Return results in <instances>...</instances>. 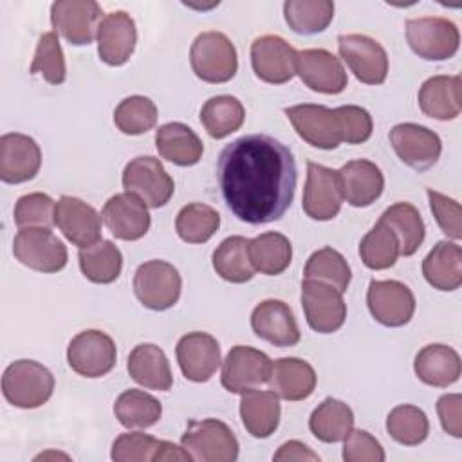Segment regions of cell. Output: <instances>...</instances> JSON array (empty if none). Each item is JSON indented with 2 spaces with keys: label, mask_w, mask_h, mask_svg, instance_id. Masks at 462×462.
<instances>
[{
  "label": "cell",
  "mask_w": 462,
  "mask_h": 462,
  "mask_svg": "<svg viewBox=\"0 0 462 462\" xmlns=\"http://www.w3.org/2000/svg\"><path fill=\"white\" fill-rule=\"evenodd\" d=\"M79 269L92 283H112L119 278L123 269V254L110 240H99L78 253Z\"/></svg>",
  "instance_id": "obj_37"
},
{
  "label": "cell",
  "mask_w": 462,
  "mask_h": 462,
  "mask_svg": "<svg viewBox=\"0 0 462 462\" xmlns=\"http://www.w3.org/2000/svg\"><path fill=\"white\" fill-rule=\"evenodd\" d=\"M217 179L231 213L258 226L285 215L294 199L298 170L283 143L267 134H249L224 146Z\"/></svg>",
  "instance_id": "obj_1"
},
{
  "label": "cell",
  "mask_w": 462,
  "mask_h": 462,
  "mask_svg": "<svg viewBox=\"0 0 462 462\" xmlns=\"http://www.w3.org/2000/svg\"><path fill=\"white\" fill-rule=\"evenodd\" d=\"M341 126V139L348 144H361L370 139L374 130L372 116L357 105H343L336 108Z\"/></svg>",
  "instance_id": "obj_50"
},
{
  "label": "cell",
  "mask_w": 462,
  "mask_h": 462,
  "mask_svg": "<svg viewBox=\"0 0 462 462\" xmlns=\"http://www.w3.org/2000/svg\"><path fill=\"white\" fill-rule=\"evenodd\" d=\"M103 20L101 5L94 0H58L51 5V23L70 45L92 43Z\"/></svg>",
  "instance_id": "obj_13"
},
{
  "label": "cell",
  "mask_w": 462,
  "mask_h": 462,
  "mask_svg": "<svg viewBox=\"0 0 462 462\" xmlns=\"http://www.w3.org/2000/svg\"><path fill=\"white\" fill-rule=\"evenodd\" d=\"M419 106L424 116L451 121L462 110L460 76H431L419 88Z\"/></svg>",
  "instance_id": "obj_29"
},
{
  "label": "cell",
  "mask_w": 462,
  "mask_h": 462,
  "mask_svg": "<svg viewBox=\"0 0 462 462\" xmlns=\"http://www.w3.org/2000/svg\"><path fill=\"white\" fill-rule=\"evenodd\" d=\"M182 375L193 383H206L220 366V345L208 332H188L175 346Z\"/></svg>",
  "instance_id": "obj_24"
},
{
  "label": "cell",
  "mask_w": 462,
  "mask_h": 462,
  "mask_svg": "<svg viewBox=\"0 0 462 462\" xmlns=\"http://www.w3.org/2000/svg\"><path fill=\"white\" fill-rule=\"evenodd\" d=\"M125 191H130L144 200L148 208H162L170 202L175 184L162 162L152 155H139L132 159L121 177Z\"/></svg>",
  "instance_id": "obj_8"
},
{
  "label": "cell",
  "mask_w": 462,
  "mask_h": 462,
  "mask_svg": "<svg viewBox=\"0 0 462 462\" xmlns=\"http://www.w3.org/2000/svg\"><path fill=\"white\" fill-rule=\"evenodd\" d=\"M301 307L309 327L319 334L339 330L346 318L343 292L316 280H305L301 283Z\"/></svg>",
  "instance_id": "obj_12"
},
{
  "label": "cell",
  "mask_w": 462,
  "mask_h": 462,
  "mask_svg": "<svg viewBox=\"0 0 462 462\" xmlns=\"http://www.w3.org/2000/svg\"><path fill=\"white\" fill-rule=\"evenodd\" d=\"M159 155L177 166H193L202 159L204 144L184 123H166L155 130Z\"/></svg>",
  "instance_id": "obj_32"
},
{
  "label": "cell",
  "mask_w": 462,
  "mask_h": 462,
  "mask_svg": "<svg viewBox=\"0 0 462 462\" xmlns=\"http://www.w3.org/2000/svg\"><path fill=\"white\" fill-rule=\"evenodd\" d=\"M189 63L195 76L206 83H226L238 70V56L233 42L218 31L200 32L189 49Z\"/></svg>",
  "instance_id": "obj_3"
},
{
  "label": "cell",
  "mask_w": 462,
  "mask_h": 462,
  "mask_svg": "<svg viewBox=\"0 0 462 462\" xmlns=\"http://www.w3.org/2000/svg\"><path fill=\"white\" fill-rule=\"evenodd\" d=\"M314 368L300 357H280L273 363L269 388L285 401H303L316 388Z\"/></svg>",
  "instance_id": "obj_31"
},
{
  "label": "cell",
  "mask_w": 462,
  "mask_h": 462,
  "mask_svg": "<svg viewBox=\"0 0 462 462\" xmlns=\"http://www.w3.org/2000/svg\"><path fill=\"white\" fill-rule=\"evenodd\" d=\"M249 254L254 271L267 276H276L291 265L292 245L285 235L267 231L249 240Z\"/></svg>",
  "instance_id": "obj_38"
},
{
  "label": "cell",
  "mask_w": 462,
  "mask_h": 462,
  "mask_svg": "<svg viewBox=\"0 0 462 462\" xmlns=\"http://www.w3.org/2000/svg\"><path fill=\"white\" fill-rule=\"evenodd\" d=\"M303 276L305 280L323 282L327 285H332L339 292H345L350 285L352 271L339 251L332 247H321L309 256L303 267Z\"/></svg>",
  "instance_id": "obj_43"
},
{
  "label": "cell",
  "mask_w": 462,
  "mask_h": 462,
  "mask_svg": "<svg viewBox=\"0 0 462 462\" xmlns=\"http://www.w3.org/2000/svg\"><path fill=\"white\" fill-rule=\"evenodd\" d=\"M220 227V215L215 208L191 202L180 208L175 218V229L180 240L188 244H204L208 242Z\"/></svg>",
  "instance_id": "obj_42"
},
{
  "label": "cell",
  "mask_w": 462,
  "mask_h": 462,
  "mask_svg": "<svg viewBox=\"0 0 462 462\" xmlns=\"http://www.w3.org/2000/svg\"><path fill=\"white\" fill-rule=\"evenodd\" d=\"M157 123V106L146 96L125 97L114 110V125L126 135H141Z\"/></svg>",
  "instance_id": "obj_46"
},
{
  "label": "cell",
  "mask_w": 462,
  "mask_h": 462,
  "mask_svg": "<svg viewBox=\"0 0 462 462\" xmlns=\"http://www.w3.org/2000/svg\"><path fill=\"white\" fill-rule=\"evenodd\" d=\"M273 361L262 350L253 346H233L224 363L220 383L229 393H244L260 384H265L271 377Z\"/></svg>",
  "instance_id": "obj_15"
},
{
  "label": "cell",
  "mask_w": 462,
  "mask_h": 462,
  "mask_svg": "<svg viewBox=\"0 0 462 462\" xmlns=\"http://www.w3.org/2000/svg\"><path fill=\"white\" fill-rule=\"evenodd\" d=\"M47 457H63V458H69L67 455H61V453H42V455L36 457V460H38V458H47Z\"/></svg>",
  "instance_id": "obj_56"
},
{
  "label": "cell",
  "mask_w": 462,
  "mask_h": 462,
  "mask_svg": "<svg viewBox=\"0 0 462 462\" xmlns=\"http://www.w3.org/2000/svg\"><path fill=\"white\" fill-rule=\"evenodd\" d=\"M97 56L110 67L125 65L135 51L137 29L126 11H112L103 16L96 32Z\"/></svg>",
  "instance_id": "obj_22"
},
{
  "label": "cell",
  "mask_w": 462,
  "mask_h": 462,
  "mask_svg": "<svg viewBox=\"0 0 462 462\" xmlns=\"http://www.w3.org/2000/svg\"><path fill=\"white\" fill-rule=\"evenodd\" d=\"M159 446V439L141 433V431H130L121 433L112 442V460L116 462H153L155 451Z\"/></svg>",
  "instance_id": "obj_49"
},
{
  "label": "cell",
  "mask_w": 462,
  "mask_h": 462,
  "mask_svg": "<svg viewBox=\"0 0 462 462\" xmlns=\"http://www.w3.org/2000/svg\"><path fill=\"white\" fill-rule=\"evenodd\" d=\"M437 413L442 430L455 439L462 437V395L446 393L437 401Z\"/></svg>",
  "instance_id": "obj_53"
},
{
  "label": "cell",
  "mask_w": 462,
  "mask_h": 462,
  "mask_svg": "<svg viewBox=\"0 0 462 462\" xmlns=\"http://www.w3.org/2000/svg\"><path fill=\"white\" fill-rule=\"evenodd\" d=\"M413 370L419 381L435 388H448L458 381L462 363L455 348L431 343L422 346L413 361Z\"/></svg>",
  "instance_id": "obj_27"
},
{
  "label": "cell",
  "mask_w": 462,
  "mask_h": 462,
  "mask_svg": "<svg viewBox=\"0 0 462 462\" xmlns=\"http://www.w3.org/2000/svg\"><path fill=\"white\" fill-rule=\"evenodd\" d=\"M428 200H430V208L431 213L439 224V227L442 229V233L453 240H460L462 238V209L460 204L448 197L442 195L435 189H428Z\"/></svg>",
  "instance_id": "obj_51"
},
{
  "label": "cell",
  "mask_w": 462,
  "mask_h": 462,
  "mask_svg": "<svg viewBox=\"0 0 462 462\" xmlns=\"http://www.w3.org/2000/svg\"><path fill=\"white\" fill-rule=\"evenodd\" d=\"M114 413L116 419L121 422V426L132 430V428H150L159 422L162 415L161 402L143 392V390H125L114 402Z\"/></svg>",
  "instance_id": "obj_41"
},
{
  "label": "cell",
  "mask_w": 462,
  "mask_h": 462,
  "mask_svg": "<svg viewBox=\"0 0 462 462\" xmlns=\"http://www.w3.org/2000/svg\"><path fill=\"white\" fill-rule=\"evenodd\" d=\"M180 446L199 462H235L238 458V440L218 419L189 420Z\"/></svg>",
  "instance_id": "obj_4"
},
{
  "label": "cell",
  "mask_w": 462,
  "mask_h": 462,
  "mask_svg": "<svg viewBox=\"0 0 462 462\" xmlns=\"http://www.w3.org/2000/svg\"><path fill=\"white\" fill-rule=\"evenodd\" d=\"M390 144L397 157L417 171L430 170L442 153L440 137L428 126L399 123L390 130Z\"/></svg>",
  "instance_id": "obj_16"
},
{
  "label": "cell",
  "mask_w": 462,
  "mask_h": 462,
  "mask_svg": "<svg viewBox=\"0 0 462 462\" xmlns=\"http://www.w3.org/2000/svg\"><path fill=\"white\" fill-rule=\"evenodd\" d=\"M52 392L54 375L38 361L18 359L4 370L2 393L5 401L16 408H40L51 399Z\"/></svg>",
  "instance_id": "obj_2"
},
{
  "label": "cell",
  "mask_w": 462,
  "mask_h": 462,
  "mask_svg": "<svg viewBox=\"0 0 462 462\" xmlns=\"http://www.w3.org/2000/svg\"><path fill=\"white\" fill-rule=\"evenodd\" d=\"M343 191L337 170L323 164L307 162V180L303 188L301 208L312 220H332L341 211Z\"/></svg>",
  "instance_id": "obj_11"
},
{
  "label": "cell",
  "mask_w": 462,
  "mask_h": 462,
  "mask_svg": "<svg viewBox=\"0 0 462 462\" xmlns=\"http://www.w3.org/2000/svg\"><path fill=\"white\" fill-rule=\"evenodd\" d=\"M298 51L276 34H263L251 43V65L258 79L283 85L296 74Z\"/></svg>",
  "instance_id": "obj_18"
},
{
  "label": "cell",
  "mask_w": 462,
  "mask_h": 462,
  "mask_svg": "<svg viewBox=\"0 0 462 462\" xmlns=\"http://www.w3.org/2000/svg\"><path fill=\"white\" fill-rule=\"evenodd\" d=\"M116 343L114 339L96 328H87L76 334L67 346L69 366L83 377L96 379L106 375L116 366Z\"/></svg>",
  "instance_id": "obj_9"
},
{
  "label": "cell",
  "mask_w": 462,
  "mask_h": 462,
  "mask_svg": "<svg viewBox=\"0 0 462 462\" xmlns=\"http://www.w3.org/2000/svg\"><path fill=\"white\" fill-rule=\"evenodd\" d=\"M126 368L130 377L148 390L168 392L173 384L170 361L164 350L153 343H141L134 346L128 356Z\"/></svg>",
  "instance_id": "obj_28"
},
{
  "label": "cell",
  "mask_w": 462,
  "mask_h": 462,
  "mask_svg": "<svg viewBox=\"0 0 462 462\" xmlns=\"http://www.w3.org/2000/svg\"><path fill=\"white\" fill-rule=\"evenodd\" d=\"M384 226H388L399 242V253L404 256H411L422 244L426 235L424 220L419 209L410 202H395L386 208L379 218Z\"/></svg>",
  "instance_id": "obj_34"
},
{
  "label": "cell",
  "mask_w": 462,
  "mask_h": 462,
  "mask_svg": "<svg viewBox=\"0 0 462 462\" xmlns=\"http://www.w3.org/2000/svg\"><path fill=\"white\" fill-rule=\"evenodd\" d=\"M285 116L294 126L296 134L314 148L334 150L343 143L336 108L303 103L285 108Z\"/></svg>",
  "instance_id": "obj_14"
},
{
  "label": "cell",
  "mask_w": 462,
  "mask_h": 462,
  "mask_svg": "<svg viewBox=\"0 0 462 462\" xmlns=\"http://www.w3.org/2000/svg\"><path fill=\"white\" fill-rule=\"evenodd\" d=\"M101 218L106 229L125 242L139 240L150 229L148 206L130 191L112 195L101 209Z\"/></svg>",
  "instance_id": "obj_20"
},
{
  "label": "cell",
  "mask_w": 462,
  "mask_h": 462,
  "mask_svg": "<svg viewBox=\"0 0 462 462\" xmlns=\"http://www.w3.org/2000/svg\"><path fill=\"white\" fill-rule=\"evenodd\" d=\"M399 242L393 231L377 222L361 240L359 256L363 263L372 271H383L392 267L399 258Z\"/></svg>",
  "instance_id": "obj_45"
},
{
  "label": "cell",
  "mask_w": 462,
  "mask_h": 462,
  "mask_svg": "<svg viewBox=\"0 0 462 462\" xmlns=\"http://www.w3.org/2000/svg\"><path fill=\"white\" fill-rule=\"evenodd\" d=\"M56 202L40 191L22 195L14 204V224L23 227H52Z\"/></svg>",
  "instance_id": "obj_48"
},
{
  "label": "cell",
  "mask_w": 462,
  "mask_h": 462,
  "mask_svg": "<svg viewBox=\"0 0 462 462\" xmlns=\"http://www.w3.org/2000/svg\"><path fill=\"white\" fill-rule=\"evenodd\" d=\"M345 462H383L386 458L381 442L365 430H350L343 439Z\"/></svg>",
  "instance_id": "obj_52"
},
{
  "label": "cell",
  "mask_w": 462,
  "mask_h": 462,
  "mask_svg": "<svg viewBox=\"0 0 462 462\" xmlns=\"http://www.w3.org/2000/svg\"><path fill=\"white\" fill-rule=\"evenodd\" d=\"M161 460L184 462V460H193V458H191V455L182 446H177V444H173L170 440H159L153 462H161Z\"/></svg>",
  "instance_id": "obj_55"
},
{
  "label": "cell",
  "mask_w": 462,
  "mask_h": 462,
  "mask_svg": "<svg viewBox=\"0 0 462 462\" xmlns=\"http://www.w3.org/2000/svg\"><path fill=\"white\" fill-rule=\"evenodd\" d=\"M386 431L402 446H419L430 433V420L419 406L399 404L386 417Z\"/></svg>",
  "instance_id": "obj_44"
},
{
  "label": "cell",
  "mask_w": 462,
  "mask_h": 462,
  "mask_svg": "<svg viewBox=\"0 0 462 462\" xmlns=\"http://www.w3.org/2000/svg\"><path fill=\"white\" fill-rule=\"evenodd\" d=\"M14 258L38 273H58L67 265V247L49 227L18 229L13 240Z\"/></svg>",
  "instance_id": "obj_6"
},
{
  "label": "cell",
  "mask_w": 462,
  "mask_h": 462,
  "mask_svg": "<svg viewBox=\"0 0 462 462\" xmlns=\"http://www.w3.org/2000/svg\"><path fill=\"white\" fill-rule=\"evenodd\" d=\"M240 419L254 439L271 437L280 424V397L273 390H247L240 393Z\"/></svg>",
  "instance_id": "obj_30"
},
{
  "label": "cell",
  "mask_w": 462,
  "mask_h": 462,
  "mask_svg": "<svg viewBox=\"0 0 462 462\" xmlns=\"http://www.w3.org/2000/svg\"><path fill=\"white\" fill-rule=\"evenodd\" d=\"M354 428V411L339 399L327 397L314 408L309 419L310 433L327 444L343 440Z\"/></svg>",
  "instance_id": "obj_35"
},
{
  "label": "cell",
  "mask_w": 462,
  "mask_h": 462,
  "mask_svg": "<svg viewBox=\"0 0 462 462\" xmlns=\"http://www.w3.org/2000/svg\"><path fill=\"white\" fill-rule=\"evenodd\" d=\"M42 166L38 143L18 132L0 137V179L7 184H22L36 177Z\"/></svg>",
  "instance_id": "obj_23"
},
{
  "label": "cell",
  "mask_w": 462,
  "mask_h": 462,
  "mask_svg": "<svg viewBox=\"0 0 462 462\" xmlns=\"http://www.w3.org/2000/svg\"><path fill=\"white\" fill-rule=\"evenodd\" d=\"M287 25L298 34L323 32L334 18V2L330 0H287L283 4Z\"/></svg>",
  "instance_id": "obj_40"
},
{
  "label": "cell",
  "mask_w": 462,
  "mask_h": 462,
  "mask_svg": "<svg viewBox=\"0 0 462 462\" xmlns=\"http://www.w3.org/2000/svg\"><path fill=\"white\" fill-rule=\"evenodd\" d=\"M213 269L231 283H245L254 276V267L249 254V238L235 235L227 236L213 251Z\"/></svg>",
  "instance_id": "obj_36"
},
{
  "label": "cell",
  "mask_w": 462,
  "mask_h": 462,
  "mask_svg": "<svg viewBox=\"0 0 462 462\" xmlns=\"http://www.w3.org/2000/svg\"><path fill=\"white\" fill-rule=\"evenodd\" d=\"M101 215L85 200L61 195L54 208V226L79 249L101 240Z\"/></svg>",
  "instance_id": "obj_19"
},
{
  "label": "cell",
  "mask_w": 462,
  "mask_h": 462,
  "mask_svg": "<svg viewBox=\"0 0 462 462\" xmlns=\"http://www.w3.org/2000/svg\"><path fill=\"white\" fill-rule=\"evenodd\" d=\"M366 305L374 319L384 327H402L415 312V296L408 285L397 280H372Z\"/></svg>",
  "instance_id": "obj_17"
},
{
  "label": "cell",
  "mask_w": 462,
  "mask_h": 462,
  "mask_svg": "<svg viewBox=\"0 0 462 462\" xmlns=\"http://www.w3.org/2000/svg\"><path fill=\"white\" fill-rule=\"evenodd\" d=\"M296 74L310 90L319 94H339L348 83L343 63L327 49L298 51Z\"/></svg>",
  "instance_id": "obj_21"
},
{
  "label": "cell",
  "mask_w": 462,
  "mask_h": 462,
  "mask_svg": "<svg viewBox=\"0 0 462 462\" xmlns=\"http://www.w3.org/2000/svg\"><path fill=\"white\" fill-rule=\"evenodd\" d=\"M31 74H40L51 85H61L67 78V65L58 32L47 31L38 38L31 63Z\"/></svg>",
  "instance_id": "obj_47"
},
{
  "label": "cell",
  "mask_w": 462,
  "mask_h": 462,
  "mask_svg": "<svg viewBox=\"0 0 462 462\" xmlns=\"http://www.w3.org/2000/svg\"><path fill=\"white\" fill-rule=\"evenodd\" d=\"M276 462H291V460H296V462H305V460H312V462H318L319 457L318 453H314L309 446H305L303 442L300 440H289V442H283L278 451L274 453L273 457Z\"/></svg>",
  "instance_id": "obj_54"
},
{
  "label": "cell",
  "mask_w": 462,
  "mask_h": 462,
  "mask_svg": "<svg viewBox=\"0 0 462 462\" xmlns=\"http://www.w3.org/2000/svg\"><path fill=\"white\" fill-rule=\"evenodd\" d=\"M337 173L343 199H346L354 208H366L374 204L384 189L381 168L368 159L348 161L337 170Z\"/></svg>",
  "instance_id": "obj_26"
},
{
  "label": "cell",
  "mask_w": 462,
  "mask_h": 462,
  "mask_svg": "<svg viewBox=\"0 0 462 462\" xmlns=\"http://www.w3.org/2000/svg\"><path fill=\"white\" fill-rule=\"evenodd\" d=\"M245 119V108L235 96H213L200 108V123L213 139H224L236 132Z\"/></svg>",
  "instance_id": "obj_39"
},
{
  "label": "cell",
  "mask_w": 462,
  "mask_h": 462,
  "mask_svg": "<svg viewBox=\"0 0 462 462\" xmlns=\"http://www.w3.org/2000/svg\"><path fill=\"white\" fill-rule=\"evenodd\" d=\"M337 51L361 83H384L388 76V54L377 40L366 34H341L337 38Z\"/></svg>",
  "instance_id": "obj_10"
},
{
  "label": "cell",
  "mask_w": 462,
  "mask_h": 462,
  "mask_svg": "<svg viewBox=\"0 0 462 462\" xmlns=\"http://www.w3.org/2000/svg\"><path fill=\"white\" fill-rule=\"evenodd\" d=\"M253 332L280 348L294 346L301 334L292 314V309L282 300H263L251 312Z\"/></svg>",
  "instance_id": "obj_25"
},
{
  "label": "cell",
  "mask_w": 462,
  "mask_h": 462,
  "mask_svg": "<svg viewBox=\"0 0 462 462\" xmlns=\"http://www.w3.org/2000/svg\"><path fill=\"white\" fill-rule=\"evenodd\" d=\"M182 280L179 271L164 260H148L135 269L134 292L143 307L166 310L179 301Z\"/></svg>",
  "instance_id": "obj_7"
},
{
  "label": "cell",
  "mask_w": 462,
  "mask_h": 462,
  "mask_svg": "<svg viewBox=\"0 0 462 462\" xmlns=\"http://www.w3.org/2000/svg\"><path fill=\"white\" fill-rule=\"evenodd\" d=\"M406 40L411 51L428 61H444L457 54L458 27L442 16H419L406 20Z\"/></svg>",
  "instance_id": "obj_5"
},
{
  "label": "cell",
  "mask_w": 462,
  "mask_h": 462,
  "mask_svg": "<svg viewBox=\"0 0 462 462\" xmlns=\"http://www.w3.org/2000/svg\"><path fill=\"white\" fill-rule=\"evenodd\" d=\"M426 282L439 291H457L462 285V249L455 242L440 240L422 260Z\"/></svg>",
  "instance_id": "obj_33"
}]
</instances>
